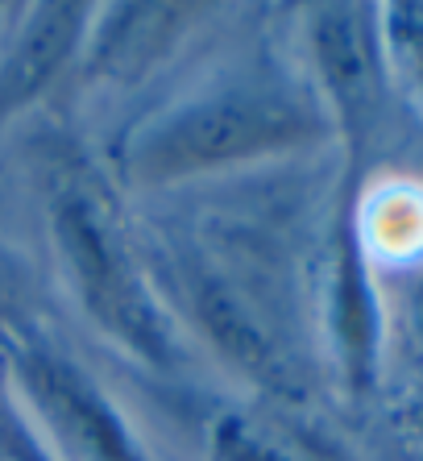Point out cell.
Returning <instances> with one entry per match:
<instances>
[{
  "label": "cell",
  "instance_id": "obj_2",
  "mask_svg": "<svg viewBox=\"0 0 423 461\" xmlns=\"http://www.w3.org/2000/svg\"><path fill=\"white\" fill-rule=\"evenodd\" d=\"M299 129H303L299 113L278 96L233 92V96H216L208 104H195L179 117H170L141 146L138 167L149 179L200 171V167L283 146V141L299 138Z\"/></svg>",
  "mask_w": 423,
  "mask_h": 461
},
{
  "label": "cell",
  "instance_id": "obj_7",
  "mask_svg": "<svg viewBox=\"0 0 423 461\" xmlns=\"http://www.w3.org/2000/svg\"><path fill=\"white\" fill-rule=\"evenodd\" d=\"M17 291H22V267L9 249H0V308L17 300Z\"/></svg>",
  "mask_w": 423,
  "mask_h": 461
},
{
  "label": "cell",
  "instance_id": "obj_3",
  "mask_svg": "<svg viewBox=\"0 0 423 461\" xmlns=\"http://www.w3.org/2000/svg\"><path fill=\"white\" fill-rule=\"evenodd\" d=\"M25 383L38 408L46 411L58 437L71 440V449L87 461H141L138 449L129 445L125 429L117 416L104 408V399L95 395L71 366L54 362V357L33 354L25 362Z\"/></svg>",
  "mask_w": 423,
  "mask_h": 461
},
{
  "label": "cell",
  "instance_id": "obj_4",
  "mask_svg": "<svg viewBox=\"0 0 423 461\" xmlns=\"http://www.w3.org/2000/svg\"><path fill=\"white\" fill-rule=\"evenodd\" d=\"M75 38H79V5H46V9H38L30 33L22 38V46L13 50V59L0 71V121L42 92V84L71 54Z\"/></svg>",
  "mask_w": 423,
  "mask_h": 461
},
{
  "label": "cell",
  "instance_id": "obj_6",
  "mask_svg": "<svg viewBox=\"0 0 423 461\" xmlns=\"http://www.w3.org/2000/svg\"><path fill=\"white\" fill-rule=\"evenodd\" d=\"M200 308H203V321H208V329L216 333V341H220L224 349L237 357V362L254 366V370H266V366H270V354H266L262 337L254 333V324H249L241 312H237V303L229 300V295H220V291H208Z\"/></svg>",
  "mask_w": 423,
  "mask_h": 461
},
{
  "label": "cell",
  "instance_id": "obj_5",
  "mask_svg": "<svg viewBox=\"0 0 423 461\" xmlns=\"http://www.w3.org/2000/svg\"><path fill=\"white\" fill-rule=\"evenodd\" d=\"M320 59H324V76L332 79L340 104L349 113H361L370 104V87H374V67H370V50L361 38L353 13L332 9L320 22Z\"/></svg>",
  "mask_w": 423,
  "mask_h": 461
},
{
  "label": "cell",
  "instance_id": "obj_1",
  "mask_svg": "<svg viewBox=\"0 0 423 461\" xmlns=\"http://www.w3.org/2000/svg\"><path fill=\"white\" fill-rule=\"evenodd\" d=\"M54 229H58V241H63L67 258H71L75 279L84 287L87 308L112 333H121L129 345H138L141 354L149 357L166 354L158 312L146 300V291L133 279V270H129V258L121 249L112 221H108L104 200L92 195L87 187H67L58 195Z\"/></svg>",
  "mask_w": 423,
  "mask_h": 461
}]
</instances>
